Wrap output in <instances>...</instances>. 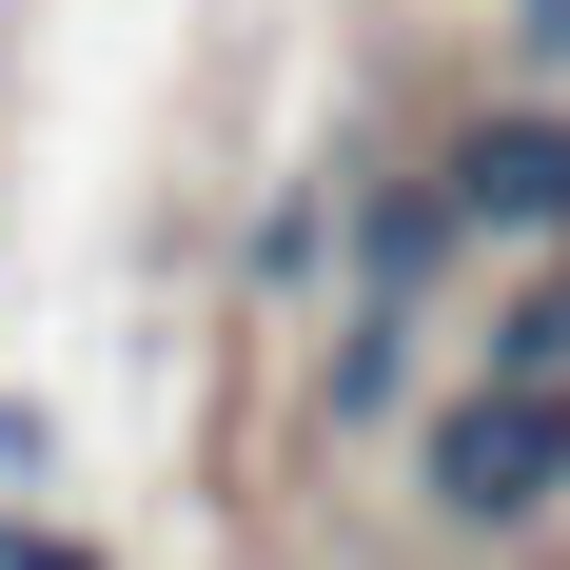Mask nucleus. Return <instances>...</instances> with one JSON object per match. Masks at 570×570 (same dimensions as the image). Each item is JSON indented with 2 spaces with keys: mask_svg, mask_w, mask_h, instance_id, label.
<instances>
[{
  "mask_svg": "<svg viewBox=\"0 0 570 570\" xmlns=\"http://www.w3.org/2000/svg\"><path fill=\"white\" fill-rule=\"evenodd\" d=\"M570 492V374H492V394L433 433V512L453 531H531Z\"/></svg>",
  "mask_w": 570,
  "mask_h": 570,
  "instance_id": "f257e3e1",
  "label": "nucleus"
},
{
  "mask_svg": "<svg viewBox=\"0 0 570 570\" xmlns=\"http://www.w3.org/2000/svg\"><path fill=\"white\" fill-rule=\"evenodd\" d=\"M453 197V236H570V118L531 99V118H472V158L433 177Z\"/></svg>",
  "mask_w": 570,
  "mask_h": 570,
  "instance_id": "f03ea898",
  "label": "nucleus"
},
{
  "mask_svg": "<svg viewBox=\"0 0 570 570\" xmlns=\"http://www.w3.org/2000/svg\"><path fill=\"white\" fill-rule=\"evenodd\" d=\"M0 570H99V551H79V531H0Z\"/></svg>",
  "mask_w": 570,
  "mask_h": 570,
  "instance_id": "20e7f679",
  "label": "nucleus"
},
{
  "mask_svg": "<svg viewBox=\"0 0 570 570\" xmlns=\"http://www.w3.org/2000/svg\"><path fill=\"white\" fill-rule=\"evenodd\" d=\"M354 256H374V295H413L433 256H453V197H374V236H354Z\"/></svg>",
  "mask_w": 570,
  "mask_h": 570,
  "instance_id": "7ed1b4c3",
  "label": "nucleus"
}]
</instances>
